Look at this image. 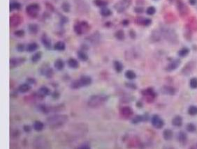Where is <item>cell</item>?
<instances>
[{
  "label": "cell",
  "mask_w": 197,
  "mask_h": 149,
  "mask_svg": "<svg viewBox=\"0 0 197 149\" xmlns=\"http://www.w3.org/2000/svg\"><path fill=\"white\" fill-rule=\"evenodd\" d=\"M159 30L161 32L162 38L166 40L171 44L175 45L178 43V37L174 29L166 26H162Z\"/></svg>",
  "instance_id": "cell-1"
},
{
  "label": "cell",
  "mask_w": 197,
  "mask_h": 149,
  "mask_svg": "<svg viewBox=\"0 0 197 149\" xmlns=\"http://www.w3.org/2000/svg\"><path fill=\"white\" fill-rule=\"evenodd\" d=\"M69 118L67 115H53L48 117L46 120V123L51 128H59L62 126L67 122Z\"/></svg>",
  "instance_id": "cell-2"
},
{
  "label": "cell",
  "mask_w": 197,
  "mask_h": 149,
  "mask_svg": "<svg viewBox=\"0 0 197 149\" xmlns=\"http://www.w3.org/2000/svg\"><path fill=\"white\" fill-rule=\"evenodd\" d=\"M108 96L104 94L94 95L89 99L88 104V106L91 108H98L104 105L107 101Z\"/></svg>",
  "instance_id": "cell-3"
},
{
  "label": "cell",
  "mask_w": 197,
  "mask_h": 149,
  "mask_svg": "<svg viewBox=\"0 0 197 149\" xmlns=\"http://www.w3.org/2000/svg\"><path fill=\"white\" fill-rule=\"evenodd\" d=\"M92 82V78L89 76L84 75L82 76L80 79L74 80V82H72L71 84V86L72 89H80V88L83 87V86H86L90 85Z\"/></svg>",
  "instance_id": "cell-4"
},
{
  "label": "cell",
  "mask_w": 197,
  "mask_h": 149,
  "mask_svg": "<svg viewBox=\"0 0 197 149\" xmlns=\"http://www.w3.org/2000/svg\"><path fill=\"white\" fill-rule=\"evenodd\" d=\"M90 27L87 22L83 21L76 24L74 25V31L78 35H82V34H85L90 30Z\"/></svg>",
  "instance_id": "cell-5"
},
{
  "label": "cell",
  "mask_w": 197,
  "mask_h": 149,
  "mask_svg": "<svg viewBox=\"0 0 197 149\" xmlns=\"http://www.w3.org/2000/svg\"><path fill=\"white\" fill-rule=\"evenodd\" d=\"M132 0H120L115 5V8L118 13H123L131 6Z\"/></svg>",
  "instance_id": "cell-6"
},
{
  "label": "cell",
  "mask_w": 197,
  "mask_h": 149,
  "mask_svg": "<svg viewBox=\"0 0 197 149\" xmlns=\"http://www.w3.org/2000/svg\"><path fill=\"white\" fill-rule=\"evenodd\" d=\"M176 5H177L178 11L180 15L182 18H184L187 15L189 14V10L188 6L184 4L182 0H177L176 1Z\"/></svg>",
  "instance_id": "cell-7"
},
{
  "label": "cell",
  "mask_w": 197,
  "mask_h": 149,
  "mask_svg": "<svg viewBox=\"0 0 197 149\" xmlns=\"http://www.w3.org/2000/svg\"><path fill=\"white\" fill-rule=\"evenodd\" d=\"M40 7L37 4H31L26 8V13L32 18H36L38 15Z\"/></svg>",
  "instance_id": "cell-8"
},
{
  "label": "cell",
  "mask_w": 197,
  "mask_h": 149,
  "mask_svg": "<svg viewBox=\"0 0 197 149\" xmlns=\"http://www.w3.org/2000/svg\"><path fill=\"white\" fill-rule=\"evenodd\" d=\"M34 146L36 148H49L50 144L44 137H39L35 139Z\"/></svg>",
  "instance_id": "cell-9"
},
{
  "label": "cell",
  "mask_w": 197,
  "mask_h": 149,
  "mask_svg": "<svg viewBox=\"0 0 197 149\" xmlns=\"http://www.w3.org/2000/svg\"><path fill=\"white\" fill-rule=\"evenodd\" d=\"M151 123L155 128L161 129L164 126V121L157 114H155L151 119Z\"/></svg>",
  "instance_id": "cell-10"
},
{
  "label": "cell",
  "mask_w": 197,
  "mask_h": 149,
  "mask_svg": "<svg viewBox=\"0 0 197 149\" xmlns=\"http://www.w3.org/2000/svg\"><path fill=\"white\" fill-rule=\"evenodd\" d=\"M142 94L144 96H145L146 100L148 102H149V103L152 102L155 100V98H156L157 96L156 93L155 92V91L152 88H148V89L143 90L142 91Z\"/></svg>",
  "instance_id": "cell-11"
},
{
  "label": "cell",
  "mask_w": 197,
  "mask_h": 149,
  "mask_svg": "<svg viewBox=\"0 0 197 149\" xmlns=\"http://www.w3.org/2000/svg\"><path fill=\"white\" fill-rule=\"evenodd\" d=\"M196 67V63L194 61H189L187 63L185 64L183 68L182 69V73L184 75H189L193 72Z\"/></svg>",
  "instance_id": "cell-12"
},
{
  "label": "cell",
  "mask_w": 197,
  "mask_h": 149,
  "mask_svg": "<svg viewBox=\"0 0 197 149\" xmlns=\"http://www.w3.org/2000/svg\"><path fill=\"white\" fill-rule=\"evenodd\" d=\"M22 18L18 14H14L10 17V25L12 27H16L21 24Z\"/></svg>",
  "instance_id": "cell-13"
},
{
  "label": "cell",
  "mask_w": 197,
  "mask_h": 149,
  "mask_svg": "<svg viewBox=\"0 0 197 149\" xmlns=\"http://www.w3.org/2000/svg\"><path fill=\"white\" fill-rule=\"evenodd\" d=\"M181 64V61L178 59H174L173 60H172L167 65L166 68V70L168 72H171L176 70L180 66V65Z\"/></svg>",
  "instance_id": "cell-14"
},
{
  "label": "cell",
  "mask_w": 197,
  "mask_h": 149,
  "mask_svg": "<svg viewBox=\"0 0 197 149\" xmlns=\"http://www.w3.org/2000/svg\"><path fill=\"white\" fill-rule=\"evenodd\" d=\"M25 58H11L10 59V67L15 68L21 65L25 62Z\"/></svg>",
  "instance_id": "cell-15"
},
{
  "label": "cell",
  "mask_w": 197,
  "mask_h": 149,
  "mask_svg": "<svg viewBox=\"0 0 197 149\" xmlns=\"http://www.w3.org/2000/svg\"><path fill=\"white\" fill-rule=\"evenodd\" d=\"M120 113H121V115L123 117L129 118L133 115V110H132V109L131 107L128 106L123 107L121 109V110H120Z\"/></svg>",
  "instance_id": "cell-16"
},
{
  "label": "cell",
  "mask_w": 197,
  "mask_h": 149,
  "mask_svg": "<svg viewBox=\"0 0 197 149\" xmlns=\"http://www.w3.org/2000/svg\"><path fill=\"white\" fill-rule=\"evenodd\" d=\"M161 91L163 92L164 94L173 96V95L175 94L176 89L174 87H173V86H163V87H162Z\"/></svg>",
  "instance_id": "cell-17"
},
{
  "label": "cell",
  "mask_w": 197,
  "mask_h": 149,
  "mask_svg": "<svg viewBox=\"0 0 197 149\" xmlns=\"http://www.w3.org/2000/svg\"><path fill=\"white\" fill-rule=\"evenodd\" d=\"M187 27L190 31H197V20L195 18H191L188 21Z\"/></svg>",
  "instance_id": "cell-18"
},
{
  "label": "cell",
  "mask_w": 197,
  "mask_h": 149,
  "mask_svg": "<svg viewBox=\"0 0 197 149\" xmlns=\"http://www.w3.org/2000/svg\"><path fill=\"white\" fill-rule=\"evenodd\" d=\"M136 22L138 25H143V26H149L152 23V20L149 18H143V17H139L136 19Z\"/></svg>",
  "instance_id": "cell-19"
},
{
  "label": "cell",
  "mask_w": 197,
  "mask_h": 149,
  "mask_svg": "<svg viewBox=\"0 0 197 149\" xmlns=\"http://www.w3.org/2000/svg\"><path fill=\"white\" fill-rule=\"evenodd\" d=\"M150 39L153 42H158L162 39V36L160 30L153 31L150 36Z\"/></svg>",
  "instance_id": "cell-20"
},
{
  "label": "cell",
  "mask_w": 197,
  "mask_h": 149,
  "mask_svg": "<svg viewBox=\"0 0 197 149\" xmlns=\"http://www.w3.org/2000/svg\"><path fill=\"white\" fill-rule=\"evenodd\" d=\"M178 140L182 144H185L187 141V135L185 132L180 131L178 135Z\"/></svg>",
  "instance_id": "cell-21"
},
{
  "label": "cell",
  "mask_w": 197,
  "mask_h": 149,
  "mask_svg": "<svg viewBox=\"0 0 197 149\" xmlns=\"http://www.w3.org/2000/svg\"><path fill=\"white\" fill-rule=\"evenodd\" d=\"M41 73L44 74L47 78H52L54 74V71L50 67H45L43 69V70H41Z\"/></svg>",
  "instance_id": "cell-22"
},
{
  "label": "cell",
  "mask_w": 197,
  "mask_h": 149,
  "mask_svg": "<svg viewBox=\"0 0 197 149\" xmlns=\"http://www.w3.org/2000/svg\"><path fill=\"white\" fill-rule=\"evenodd\" d=\"M172 124L175 127H180L182 125V118L180 116H175L173 119H172Z\"/></svg>",
  "instance_id": "cell-23"
},
{
  "label": "cell",
  "mask_w": 197,
  "mask_h": 149,
  "mask_svg": "<svg viewBox=\"0 0 197 149\" xmlns=\"http://www.w3.org/2000/svg\"><path fill=\"white\" fill-rule=\"evenodd\" d=\"M41 42H42L43 45L46 47L47 49H50V47H51V41H50V39L46 34H43V35L42 38H41Z\"/></svg>",
  "instance_id": "cell-24"
},
{
  "label": "cell",
  "mask_w": 197,
  "mask_h": 149,
  "mask_svg": "<svg viewBox=\"0 0 197 149\" xmlns=\"http://www.w3.org/2000/svg\"><path fill=\"white\" fill-rule=\"evenodd\" d=\"M38 93H39L42 98H43V97L50 95V90L48 89V87H46V86H41V87L39 89V91H38Z\"/></svg>",
  "instance_id": "cell-25"
},
{
  "label": "cell",
  "mask_w": 197,
  "mask_h": 149,
  "mask_svg": "<svg viewBox=\"0 0 197 149\" xmlns=\"http://www.w3.org/2000/svg\"><path fill=\"white\" fill-rule=\"evenodd\" d=\"M173 131L171 130L166 129L164 130L163 137L165 140H166V141L171 140L173 138Z\"/></svg>",
  "instance_id": "cell-26"
},
{
  "label": "cell",
  "mask_w": 197,
  "mask_h": 149,
  "mask_svg": "<svg viewBox=\"0 0 197 149\" xmlns=\"http://www.w3.org/2000/svg\"><path fill=\"white\" fill-rule=\"evenodd\" d=\"M164 19L165 21L167 23H172V22H174L176 20V17L175 16V15H174L173 13H168L165 15Z\"/></svg>",
  "instance_id": "cell-27"
},
{
  "label": "cell",
  "mask_w": 197,
  "mask_h": 149,
  "mask_svg": "<svg viewBox=\"0 0 197 149\" xmlns=\"http://www.w3.org/2000/svg\"><path fill=\"white\" fill-rule=\"evenodd\" d=\"M147 115L145 116H141V115H137L136 117H134V119H132V123L134 124H137L139 123L144 121V120H147L148 118H146Z\"/></svg>",
  "instance_id": "cell-28"
},
{
  "label": "cell",
  "mask_w": 197,
  "mask_h": 149,
  "mask_svg": "<svg viewBox=\"0 0 197 149\" xmlns=\"http://www.w3.org/2000/svg\"><path fill=\"white\" fill-rule=\"evenodd\" d=\"M43 128H44V124H43L41 121H36L34 123V124H33V128H34L36 131L38 132L41 131L43 129Z\"/></svg>",
  "instance_id": "cell-29"
},
{
  "label": "cell",
  "mask_w": 197,
  "mask_h": 149,
  "mask_svg": "<svg viewBox=\"0 0 197 149\" xmlns=\"http://www.w3.org/2000/svg\"><path fill=\"white\" fill-rule=\"evenodd\" d=\"M68 66L71 68H77L79 66V63L76 59L74 58L69 59L68 61Z\"/></svg>",
  "instance_id": "cell-30"
},
{
  "label": "cell",
  "mask_w": 197,
  "mask_h": 149,
  "mask_svg": "<svg viewBox=\"0 0 197 149\" xmlns=\"http://www.w3.org/2000/svg\"><path fill=\"white\" fill-rule=\"evenodd\" d=\"M54 65H55V68H56L57 70H62V69L64 68V65H65V64H64V62L63 61V60L59 59L55 61V64H54Z\"/></svg>",
  "instance_id": "cell-31"
},
{
  "label": "cell",
  "mask_w": 197,
  "mask_h": 149,
  "mask_svg": "<svg viewBox=\"0 0 197 149\" xmlns=\"http://www.w3.org/2000/svg\"><path fill=\"white\" fill-rule=\"evenodd\" d=\"M31 89V86L29 84H22L19 86L18 91L20 93H26L28 92L29 90Z\"/></svg>",
  "instance_id": "cell-32"
},
{
  "label": "cell",
  "mask_w": 197,
  "mask_h": 149,
  "mask_svg": "<svg viewBox=\"0 0 197 149\" xmlns=\"http://www.w3.org/2000/svg\"><path fill=\"white\" fill-rule=\"evenodd\" d=\"M78 57L81 61H86L88 59V56L86 53L85 52L84 50H79L78 52Z\"/></svg>",
  "instance_id": "cell-33"
},
{
  "label": "cell",
  "mask_w": 197,
  "mask_h": 149,
  "mask_svg": "<svg viewBox=\"0 0 197 149\" xmlns=\"http://www.w3.org/2000/svg\"><path fill=\"white\" fill-rule=\"evenodd\" d=\"M29 31L31 34H35L39 32V26L36 24H30L28 27Z\"/></svg>",
  "instance_id": "cell-34"
},
{
  "label": "cell",
  "mask_w": 197,
  "mask_h": 149,
  "mask_svg": "<svg viewBox=\"0 0 197 149\" xmlns=\"http://www.w3.org/2000/svg\"><path fill=\"white\" fill-rule=\"evenodd\" d=\"M125 75L127 79H130V80L134 79L136 78V74L135 72H134V71H132L131 70H129L126 71V72H125Z\"/></svg>",
  "instance_id": "cell-35"
},
{
  "label": "cell",
  "mask_w": 197,
  "mask_h": 149,
  "mask_svg": "<svg viewBox=\"0 0 197 149\" xmlns=\"http://www.w3.org/2000/svg\"><path fill=\"white\" fill-rule=\"evenodd\" d=\"M114 68L117 72H121L122 70H123V65L119 61H115Z\"/></svg>",
  "instance_id": "cell-36"
},
{
  "label": "cell",
  "mask_w": 197,
  "mask_h": 149,
  "mask_svg": "<svg viewBox=\"0 0 197 149\" xmlns=\"http://www.w3.org/2000/svg\"><path fill=\"white\" fill-rule=\"evenodd\" d=\"M54 49L58 50V51H63L65 50V44L62 41H59L54 46Z\"/></svg>",
  "instance_id": "cell-37"
},
{
  "label": "cell",
  "mask_w": 197,
  "mask_h": 149,
  "mask_svg": "<svg viewBox=\"0 0 197 149\" xmlns=\"http://www.w3.org/2000/svg\"><path fill=\"white\" fill-rule=\"evenodd\" d=\"M101 14L104 17H108L112 14V12H111V11L109 8L105 6V7H103L101 9Z\"/></svg>",
  "instance_id": "cell-38"
},
{
  "label": "cell",
  "mask_w": 197,
  "mask_h": 149,
  "mask_svg": "<svg viewBox=\"0 0 197 149\" xmlns=\"http://www.w3.org/2000/svg\"><path fill=\"white\" fill-rule=\"evenodd\" d=\"M38 45L36 43H29L28 46H27V50L29 52H34L35 50L38 49Z\"/></svg>",
  "instance_id": "cell-39"
},
{
  "label": "cell",
  "mask_w": 197,
  "mask_h": 149,
  "mask_svg": "<svg viewBox=\"0 0 197 149\" xmlns=\"http://www.w3.org/2000/svg\"><path fill=\"white\" fill-rule=\"evenodd\" d=\"M41 57H42V53L41 52H36L34 54V55L32 57V61L34 62V63H36L41 59Z\"/></svg>",
  "instance_id": "cell-40"
},
{
  "label": "cell",
  "mask_w": 197,
  "mask_h": 149,
  "mask_svg": "<svg viewBox=\"0 0 197 149\" xmlns=\"http://www.w3.org/2000/svg\"><path fill=\"white\" fill-rule=\"evenodd\" d=\"M94 3L99 7H105L107 6L108 2L105 0H94Z\"/></svg>",
  "instance_id": "cell-41"
},
{
  "label": "cell",
  "mask_w": 197,
  "mask_h": 149,
  "mask_svg": "<svg viewBox=\"0 0 197 149\" xmlns=\"http://www.w3.org/2000/svg\"><path fill=\"white\" fill-rule=\"evenodd\" d=\"M89 40H90V41L92 43H97L99 42V35L98 33H95V34H93L92 36H90V37H89Z\"/></svg>",
  "instance_id": "cell-42"
},
{
  "label": "cell",
  "mask_w": 197,
  "mask_h": 149,
  "mask_svg": "<svg viewBox=\"0 0 197 149\" xmlns=\"http://www.w3.org/2000/svg\"><path fill=\"white\" fill-rule=\"evenodd\" d=\"M186 130L191 133L195 132L196 130V126L194 123H188L187 125Z\"/></svg>",
  "instance_id": "cell-43"
},
{
  "label": "cell",
  "mask_w": 197,
  "mask_h": 149,
  "mask_svg": "<svg viewBox=\"0 0 197 149\" xmlns=\"http://www.w3.org/2000/svg\"><path fill=\"white\" fill-rule=\"evenodd\" d=\"M189 53V50L187 48H183L178 52V55L181 57H184L187 56Z\"/></svg>",
  "instance_id": "cell-44"
},
{
  "label": "cell",
  "mask_w": 197,
  "mask_h": 149,
  "mask_svg": "<svg viewBox=\"0 0 197 149\" xmlns=\"http://www.w3.org/2000/svg\"><path fill=\"white\" fill-rule=\"evenodd\" d=\"M62 8L65 13H69L70 11L71 6L68 1H64L62 4Z\"/></svg>",
  "instance_id": "cell-45"
},
{
  "label": "cell",
  "mask_w": 197,
  "mask_h": 149,
  "mask_svg": "<svg viewBox=\"0 0 197 149\" xmlns=\"http://www.w3.org/2000/svg\"><path fill=\"white\" fill-rule=\"evenodd\" d=\"M115 36H116V38L117 39L120 40V41H122V40L125 39V33H124L123 30H118V32L115 34Z\"/></svg>",
  "instance_id": "cell-46"
},
{
  "label": "cell",
  "mask_w": 197,
  "mask_h": 149,
  "mask_svg": "<svg viewBox=\"0 0 197 149\" xmlns=\"http://www.w3.org/2000/svg\"><path fill=\"white\" fill-rule=\"evenodd\" d=\"M188 114L191 116L197 115V107L196 106H190L188 109Z\"/></svg>",
  "instance_id": "cell-47"
},
{
  "label": "cell",
  "mask_w": 197,
  "mask_h": 149,
  "mask_svg": "<svg viewBox=\"0 0 197 149\" xmlns=\"http://www.w3.org/2000/svg\"><path fill=\"white\" fill-rule=\"evenodd\" d=\"M189 86L192 89H197V78L196 77H193L190 79L189 81Z\"/></svg>",
  "instance_id": "cell-48"
},
{
  "label": "cell",
  "mask_w": 197,
  "mask_h": 149,
  "mask_svg": "<svg viewBox=\"0 0 197 149\" xmlns=\"http://www.w3.org/2000/svg\"><path fill=\"white\" fill-rule=\"evenodd\" d=\"M21 7V5L18 2H12L10 4V11H13V10H18Z\"/></svg>",
  "instance_id": "cell-49"
},
{
  "label": "cell",
  "mask_w": 197,
  "mask_h": 149,
  "mask_svg": "<svg viewBox=\"0 0 197 149\" xmlns=\"http://www.w3.org/2000/svg\"><path fill=\"white\" fill-rule=\"evenodd\" d=\"M156 12V8H155L154 6H150L147 8L146 10V13H147L148 15H154Z\"/></svg>",
  "instance_id": "cell-50"
},
{
  "label": "cell",
  "mask_w": 197,
  "mask_h": 149,
  "mask_svg": "<svg viewBox=\"0 0 197 149\" xmlns=\"http://www.w3.org/2000/svg\"><path fill=\"white\" fill-rule=\"evenodd\" d=\"M14 34L18 37H22L24 35H25V32L23 30H18L16 32H15Z\"/></svg>",
  "instance_id": "cell-51"
},
{
  "label": "cell",
  "mask_w": 197,
  "mask_h": 149,
  "mask_svg": "<svg viewBox=\"0 0 197 149\" xmlns=\"http://www.w3.org/2000/svg\"><path fill=\"white\" fill-rule=\"evenodd\" d=\"M126 86L128 88H130V89H136V88H137L136 85L135 84H134V83H132V82L126 83Z\"/></svg>",
  "instance_id": "cell-52"
},
{
  "label": "cell",
  "mask_w": 197,
  "mask_h": 149,
  "mask_svg": "<svg viewBox=\"0 0 197 149\" xmlns=\"http://www.w3.org/2000/svg\"><path fill=\"white\" fill-rule=\"evenodd\" d=\"M78 148H81V149H88V148H90V145L88 143H83V144L81 146H80L79 147H78Z\"/></svg>",
  "instance_id": "cell-53"
},
{
  "label": "cell",
  "mask_w": 197,
  "mask_h": 149,
  "mask_svg": "<svg viewBox=\"0 0 197 149\" xmlns=\"http://www.w3.org/2000/svg\"><path fill=\"white\" fill-rule=\"evenodd\" d=\"M134 11L137 13H142L144 11V9H143V8L139 7H139H136L135 8H134Z\"/></svg>",
  "instance_id": "cell-54"
},
{
  "label": "cell",
  "mask_w": 197,
  "mask_h": 149,
  "mask_svg": "<svg viewBox=\"0 0 197 149\" xmlns=\"http://www.w3.org/2000/svg\"><path fill=\"white\" fill-rule=\"evenodd\" d=\"M17 50L19 52H23L24 50H25V46L23 44H19L17 46Z\"/></svg>",
  "instance_id": "cell-55"
},
{
  "label": "cell",
  "mask_w": 197,
  "mask_h": 149,
  "mask_svg": "<svg viewBox=\"0 0 197 149\" xmlns=\"http://www.w3.org/2000/svg\"><path fill=\"white\" fill-rule=\"evenodd\" d=\"M23 130H25V132H29L31 131V128L29 126H27V125H25V126H24Z\"/></svg>",
  "instance_id": "cell-56"
},
{
  "label": "cell",
  "mask_w": 197,
  "mask_h": 149,
  "mask_svg": "<svg viewBox=\"0 0 197 149\" xmlns=\"http://www.w3.org/2000/svg\"><path fill=\"white\" fill-rule=\"evenodd\" d=\"M52 96H53V98H55V99H57V98H59V96H60V93L57 92V91H55V92L53 93Z\"/></svg>",
  "instance_id": "cell-57"
},
{
  "label": "cell",
  "mask_w": 197,
  "mask_h": 149,
  "mask_svg": "<svg viewBox=\"0 0 197 149\" xmlns=\"http://www.w3.org/2000/svg\"><path fill=\"white\" fill-rule=\"evenodd\" d=\"M27 82L29 83V84H34L35 83V79L33 78H28L27 79Z\"/></svg>",
  "instance_id": "cell-58"
},
{
  "label": "cell",
  "mask_w": 197,
  "mask_h": 149,
  "mask_svg": "<svg viewBox=\"0 0 197 149\" xmlns=\"http://www.w3.org/2000/svg\"><path fill=\"white\" fill-rule=\"evenodd\" d=\"M130 36H131V37L132 38V39H134V38L136 37V34H135V32H134V31H131L130 32Z\"/></svg>",
  "instance_id": "cell-59"
},
{
  "label": "cell",
  "mask_w": 197,
  "mask_h": 149,
  "mask_svg": "<svg viewBox=\"0 0 197 149\" xmlns=\"http://www.w3.org/2000/svg\"><path fill=\"white\" fill-rule=\"evenodd\" d=\"M189 1L191 5H194L196 4V0H189Z\"/></svg>",
  "instance_id": "cell-60"
},
{
  "label": "cell",
  "mask_w": 197,
  "mask_h": 149,
  "mask_svg": "<svg viewBox=\"0 0 197 149\" xmlns=\"http://www.w3.org/2000/svg\"><path fill=\"white\" fill-rule=\"evenodd\" d=\"M123 24H124V25H127L129 24V21H127V20H125V21L123 22Z\"/></svg>",
  "instance_id": "cell-61"
},
{
  "label": "cell",
  "mask_w": 197,
  "mask_h": 149,
  "mask_svg": "<svg viewBox=\"0 0 197 149\" xmlns=\"http://www.w3.org/2000/svg\"><path fill=\"white\" fill-rule=\"evenodd\" d=\"M137 107H142V105H141V103H137Z\"/></svg>",
  "instance_id": "cell-62"
}]
</instances>
